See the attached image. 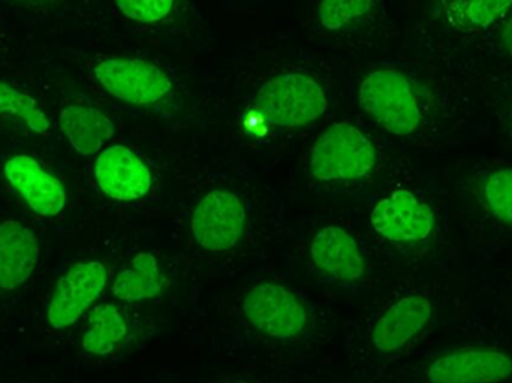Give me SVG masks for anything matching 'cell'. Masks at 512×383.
I'll return each mask as SVG.
<instances>
[{
  "label": "cell",
  "mask_w": 512,
  "mask_h": 383,
  "mask_svg": "<svg viewBox=\"0 0 512 383\" xmlns=\"http://www.w3.org/2000/svg\"><path fill=\"white\" fill-rule=\"evenodd\" d=\"M328 102L322 87L301 74H282L265 81L254 99V111L268 125L297 128L321 117Z\"/></svg>",
  "instance_id": "6da1fadb"
},
{
  "label": "cell",
  "mask_w": 512,
  "mask_h": 383,
  "mask_svg": "<svg viewBox=\"0 0 512 383\" xmlns=\"http://www.w3.org/2000/svg\"><path fill=\"white\" fill-rule=\"evenodd\" d=\"M376 164L372 141L349 123H334L313 144L310 173L322 182H345L366 177Z\"/></svg>",
  "instance_id": "7a4b0ae2"
},
{
  "label": "cell",
  "mask_w": 512,
  "mask_h": 383,
  "mask_svg": "<svg viewBox=\"0 0 512 383\" xmlns=\"http://www.w3.org/2000/svg\"><path fill=\"white\" fill-rule=\"evenodd\" d=\"M360 107L373 117L382 128L397 137H406L421 122L420 105L411 81L402 72H370L358 89Z\"/></svg>",
  "instance_id": "3957f363"
},
{
  "label": "cell",
  "mask_w": 512,
  "mask_h": 383,
  "mask_svg": "<svg viewBox=\"0 0 512 383\" xmlns=\"http://www.w3.org/2000/svg\"><path fill=\"white\" fill-rule=\"evenodd\" d=\"M96 80L114 98L132 105H152L171 92L170 77L155 63L111 57L95 68Z\"/></svg>",
  "instance_id": "277c9868"
},
{
  "label": "cell",
  "mask_w": 512,
  "mask_h": 383,
  "mask_svg": "<svg viewBox=\"0 0 512 383\" xmlns=\"http://www.w3.org/2000/svg\"><path fill=\"white\" fill-rule=\"evenodd\" d=\"M108 273L102 262L72 265L57 282L47 307V321L54 330H66L80 321L107 288Z\"/></svg>",
  "instance_id": "5b68a950"
},
{
  "label": "cell",
  "mask_w": 512,
  "mask_h": 383,
  "mask_svg": "<svg viewBox=\"0 0 512 383\" xmlns=\"http://www.w3.org/2000/svg\"><path fill=\"white\" fill-rule=\"evenodd\" d=\"M243 312L256 330L271 339H294L307 325L304 304L276 283L252 286L243 301Z\"/></svg>",
  "instance_id": "8992f818"
},
{
  "label": "cell",
  "mask_w": 512,
  "mask_h": 383,
  "mask_svg": "<svg viewBox=\"0 0 512 383\" xmlns=\"http://www.w3.org/2000/svg\"><path fill=\"white\" fill-rule=\"evenodd\" d=\"M246 211L234 193L212 191L197 205L192 217V234L203 249L225 252L242 237Z\"/></svg>",
  "instance_id": "52a82bcc"
},
{
  "label": "cell",
  "mask_w": 512,
  "mask_h": 383,
  "mask_svg": "<svg viewBox=\"0 0 512 383\" xmlns=\"http://www.w3.org/2000/svg\"><path fill=\"white\" fill-rule=\"evenodd\" d=\"M370 217L375 231L393 243L426 240L435 228L432 208L408 191H394L381 199Z\"/></svg>",
  "instance_id": "ba28073f"
},
{
  "label": "cell",
  "mask_w": 512,
  "mask_h": 383,
  "mask_svg": "<svg viewBox=\"0 0 512 383\" xmlns=\"http://www.w3.org/2000/svg\"><path fill=\"white\" fill-rule=\"evenodd\" d=\"M512 376V360L495 349H457L442 355L426 372L430 383H502Z\"/></svg>",
  "instance_id": "9c48e42d"
},
{
  "label": "cell",
  "mask_w": 512,
  "mask_h": 383,
  "mask_svg": "<svg viewBox=\"0 0 512 383\" xmlns=\"http://www.w3.org/2000/svg\"><path fill=\"white\" fill-rule=\"evenodd\" d=\"M99 189L116 201H137L152 188V174L137 153L125 146H111L95 162Z\"/></svg>",
  "instance_id": "30bf717a"
},
{
  "label": "cell",
  "mask_w": 512,
  "mask_h": 383,
  "mask_svg": "<svg viewBox=\"0 0 512 383\" xmlns=\"http://www.w3.org/2000/svg\"><path fill=\"white\" fill-rule=\"evenodd\" d=\"M3 176L30 210L39 216H57L65 208L66 192L62 183L30 156L18 155L8 159L3 167Z\"/></svg>",
  "instance_id": "8fae6325"
},
{
  "label": "cell",
  "mask_w": 512,
  "mask_h": 383,
  "mask_svg": "<svg viewBox=\"0 0 512 383\" xmlns=\"http://www.w3.org/2000/svg\"><path fill=\"white\" fill-rule=\"evenodd\" d=\"M432 304L420 295H409L391 304L378 319L372 345L379 354H393L405 348L432 319Z\"/></svg>",
  "instance_id": "7c38bea8"
},
{
  "label": "cell",
  "mask_w": 512,
  "mask_h": 383,
  "mask_svg": "<svg viewBox=\"0 0 512 383\" xmlns=\"http://www.w3.org/2000/svg\"><path fill=\"white\" fill-rule=\"evenodd\" d=\"M39 261L38 238L17 220L0 223V291L23 286Z\"/></svg>",
  "instance_id": "4fadbf2b"
},
{
  "label": "cell",
  "mask_w": 512,
  "mask_h": 383,
  "mask_svg": "<svg viewBox=\"0 0 512 383\" xmlns=\"http://www.w3.org/2000/svg\"><path fill=\"white\" fill-rule=\"evenodd\" d=\"M313 264L340 282H357L364 276V259L357 241L339 226H327L310 244Z\"/></svg>",
  "instance_id": "5bb4252c"
},
{
  "label": "cell",
  "mask_w": 512,
  "mask_h": 383,
  "mask_svg": "<svg viewBox=\"0 0 512 383\" xmlns=\"http://www.w3.org/2000/svg\"><path fill=\"white\" fill-rule=\"evenodd\" d=\"M60 129L75 152L92 156L114 137L113 122L98 108L69 105L60 113Z\"/></svg>",
  "instance_id": "9a60e30c"
},
{
  "label": "cell",
  "mask_w": 512,
  "mask_h": 383,
  "mask_svg": "<svg viewBox=\"0 0 512 383\" xmlns=\"http://www.w3.org/2000/svg\"><path fill=\"white\" fill-rule=\"evenodd\" d=\"M164 277L152 253H138L128 267L120 270L114 280L113 291L117 300L140 303L158 297L164 289Z\"/></svg>",
  "instance_id": "2e32d148"
},
{
  "label": "cell",
  "mask_w": 512,
  "mask_h": 383,
  "mask_svg": "<svg viewBox=\"0 0 512 383\" xmlns=\"http://www.w3.org/2000/svg\"><path fill=\"white\" fill-rule=\"evenodd\" d=\"M126 336L128 325L122 312L114 304H98L90 312L89 324L81 339V348L87 354L105 357L113 354Z\"/></svg>",
  "instance_id": "e0dca14e"
},
{
  "label": "cell",
  "mask_w": 512,
  "mask_h": 383,
  "mask_svg": "<svg viewBox=\"0 0 512 383\" xmlns=\"http://www.w3.org/2000/svg\"><path fill=\"white\" fill-rule=\"evenodd\" d=\"M444 6L448 20L456 29L477 32L502 17L512 2H450Z\"/></svg>",
  "instance_id": "ac0fdd59"
},
{
  "label": "cell",
  "mask_w": 512,
  "mask_h": 383,
  "mask_svg": "<svg viewBox=\"0 0 512 383\" xmlns=\"http://www.w3.org/2000/svg\"><path fill=\"white\" fill-rule=\"evenodd\" d=\"M0 114L18 117L35 134L47 135L50 131L48 117L39 108L38 102L27 93L5 83H0Z\"/></svg>",
  "instance_id": "d6986e66"
},
{
  "label": "cell",
  "mask_w": 512,
  "mask_h": 383,
  "mask_svg": "<svg viewBox=\"0 0 512 383\" xmlns=\"http://www.w3.org/2000/svg\"><path fill=\"white\" fill-rule=\"evenodd\" d=\"M484 196L490 211L512 225V168L495 171L484 183Z\"/></svg>",
  "instance_id": "ffe728a7"
},
{
  "label": "cell",
  "mask_w": 512,
  "mask_h": 383,
  "mask_svg": "<svg viewBox=\"0 0 512 383\" xmlns=\"http://www.w3.org/2000/svg\"><path fill=\"white\" fill-rule=\"evenodd\" d=\"M372 2L363 0H349V2H324L319 5V18L327 29L337 30L348 24L349 21L361 17L372 8Z\"/></svg>",
  "instance_id": "44dd1931"
},
{
  "label": "cell",
  "mask_w": 512,
  "mask_h": 383,
  "mask_svg": "<svg viewBox=\"0 0 512 383\" xmlns=\"http://www.w3.org/2000/svg\"><path fill=\"white\" fill-rule=\"evenodd\" d=\"M117 8L123 15L140 21V23H156L167 17L174 8V2L170 0H129V2H117Z\"/></svg>",
  "instance_id": "7402d4cb"
},
{
  "label": "cell",
  "mask_w": 512,
  "mask_h": 383,
  "mask_svg": "<svg viewBox=\"0 0 512 383\" xmlns=\"http://www.w3.org/2000/svg\"><path fill=\"white\" fill-rule=\"evenodd\" d=\"M501 45L505 53L512 56V17L504 24V27H502Z\"/></svg>",
  "instance_id": "603a6c76"
}]
</instances>
